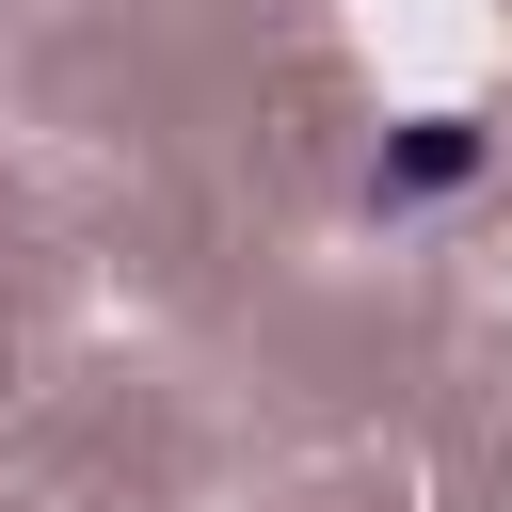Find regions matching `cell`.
<instances>
[{
    "label": "cell",
    "mask_w": 512,
    "mask_h": 512,
    "mask_svg": "<svg viewBox=\"0 0 512 512\" xmlns=\"http://www.w3.org/2000/svg\"><path fill=\"white\" fill-rule=\"evenodd\" d=\"M480 160H496L480 112H400V128L368 144V224H432V208H464Z\"/></svg>",
    "instance_id": "obj_1"
}]
</instances>
